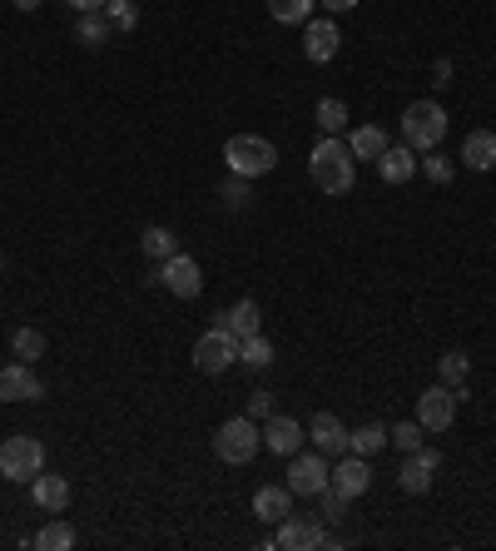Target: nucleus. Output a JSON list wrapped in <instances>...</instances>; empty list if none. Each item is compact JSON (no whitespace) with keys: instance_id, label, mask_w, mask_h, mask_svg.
Segmentation results:
<instances>
[{"instance_id":"nucleus-1","label":"nucleus","mask_w":496,"mask_h":551,"mask_svg":"<svg viewBox=\"0 0 496 551\" xmlns=\"http://www.w3.org/2000/svg\"><path fill=\"white\" fill-rule=\"evenodd\" d=\"M353 174H358L353 149H348L338 135H323L318 144H313V154H308V179H313L328 199L348 194V189H353Z\"/></svg>"},{"instance_id":"nucleus-2","label":"nucleus","mask_w":496,"mask_h":551,"mask_svg":"<svg viewBox=\"0 0 496 551\" xmlns=\"http://www.w3.org/2000/svg\"><path fill=\"white\" fill-rule=\"evenodd\" d=\"M214 452H219V462H229V467H244L253 462L258 452H263V427L253 422V417H229L219 432H214Z\"/></svg>"},{"instance_id":"nucleus-3","label":"nucleus","mask_w":496,"mask_h":551,"mask_svg":"<svg viewBox=\"0 0 496 551\" xmlns=\"http://www.w3.org/2000/svg\"><path fill=\"white\" fill-rule=\"evenodd\" d=\"M447 135V110L437 105V100H412L407 110H402V139H407V149H437Z\"/></svg>"},{"instance_id":"nucleus-4","label":"nucleus","mask_w":496,"mask_h":551,"mask_svg":"<svg viewBox=\"0 0 496 551\" xmlns=\"http://www.w3.org/2000/svg\"><path fill=\"white\" fill-rule=\"evenodd\" d=\"M224 159H229V174L263 179L278 164V149H273V139H263V135H234L224 144Z\"/></svg>"},{"instance_id":"nucleus-5","label":"nucleus","mask_w":496,"mask_h":551,"mask_svg":"<svg viewBox=\"0 0 496 551\" xmlns=\"http://www.w3.org/2000/svg\"><path fill=\"white\" fill-rule=\"evenodd\" d=\"M45 472V447L40 437H5L0 442V477L10 482H35Z\"/></svg>"},{"instance_id":"nucleus-6","label":"nucleus","mask_w":496,"mask_h":551,"mask_svg":"<svg viewBox=\"0 0 496 551\" xmlns=\"http://www.w3.org/2000/svg\"><path fill=\"white\" fill-rule=\"evenodd\" d=\"M234 363H239V338L214 323V328L194 343V368H199V373H224V368H234Z\"/></svg>"},{"instance_id":"nucleus-7","label":"nucleus","mask_w":496,"mask_h":551,"mask_svg":"<svg viewBox=\"0 0 496 551\" xmlns=\"http://www.w3.org/2000/svg\"><path fill=\"white\" fill-rule=\"evenodd\" d=\"M328 482H333L328 452H303V457L288 462V492H293V497H318Z\"/></svg>"},{"instance_id":"nucleus-8","label":"nucleus","mask_w":496,"mask_h":551,"mask_svg":"<svg viewBox=\"0 0 496 551\" xmlns=\"http://www.w3.org/2000/svg\"><path fill=\"white\" fill-rule=\"evenodd\" d=\"M457 403H462V393L447 388V383H437V388H427V393L417 398V422H422L427 432H447V427L457 422Z\"/></svg>"},{"instance_id":"nucleus-9","label":"nucleus","mask_w":496,"mask_h":551,"mask_svg":"<svg viewBox=\"0 0 496 551\" xmlns=\"http://www.w3.org/2000/svg\"><path fill=\"white\" fill-rule=\"evenodd\" d=\"M437 467H442V452H437V447H417V452H402V472H397V487H402L407 497H422V492L432 487Z\"/></svg>"},{"instance_id":"nucleus-10","label":"nucleus","mask_w":496,"mask_h":551,"mask_svg":"<svg viewBox=\"0 0 496 551\" xmlns=\"http://www.w3.org/2000/svg\"><path fill=\"white\" fill-rule=\"evenodd\" d=\"M159 283H164L174 298H199V288H204V269H199L189 254H174V259H164Z\"/></svg>"},{"instance_id":"nucleus-11","label":"nucleus","mask_w":496,"mask_h":551,"mask_svg":"<svg viewBox=\"0 0 496 551\" xmlns=\"http://www.w3.org/2000/svg\"><path fill=\"white\" fill-rule=\"evenodd\" d=\"M338 50H343V35H338L333 15H323V20H308V25H303V55H308L313 65H328Z\"/></svg>"},{"instance_id":"nucleus-12","label":"nucleus","mask_w":496,"mask_h":551,"mask_svg":"<svg viewBox=\"0 0 496 551\" xmlns=\"http://www.w3.org/2000/svg\"><path fill=\"white\" fill-rule=\"evenodd\" d=\"M278 547H288V551H318V547H338V542L323 532V522L288 517V522H278Z\"/></svg>"},{"instance_id":"nucleus-13","label":"nucleus","mask_w":496,"mask_h":551,"mask_svg":"<svg viewBox=\"0 0 496 551\" xmlns=\"http://www.w3.org/2000/svg\"><path fill=\"white\" fill-rule=\"evenodd\" d=\"M368 487H372L368 457H358V452H343V457H338V467H333V492H343V497L353 502V497H363Z\"/></svg>"},{"instance_id":"nucleus-14","label":"nucleus","mask_w":496,"mask_h":551,"mask_svg":"<svg viewBox=\"0 0 496 551\" xmlns=\"http://www.w3.org/2000/svg\"><path fill=\"white\" fill-rule=\"evenodd\" d=\"M45 388H40V378H35V368L30 363H10V368H0V403H35Z\"/></svg>"},{"instance_id":"nucleus-15","label":"nucleus","mask_w":496,"mask_h":551,"mask_svg":"<svg viewBox=\"0 0 496 551\" xmlns=\"http://www.w3.org/2000/svg\"><path fill=\"white\" fill-rule=\"evenodd\" d=\"M298 442H303V427H298L293 417L268 413V422H263V447H268V452H278V457H293V452H298Z\"/></svg>"},{"instance_id":"nucleus-16","label":"nucleus","mask_w":496,"mask_h":551,"mask_svg":"<svg viewBox=\"0 0 496 551\" xmlns=\"http://www.w3.org/2000/svg\"><path fill=\"white\" fill-rule=\"evenodd\" d=\"M308 437H313V447H318V452H328V457H343L353 432H348V427H343V422H338L333 413H318L313 422H308Z\"/></svg>"},{"instance_id":"nucleus-17","label":"nucleus","mask_w":496,"mask_h":551,"mask_svg":"<svg viewBox=\"0 0 496 551\" xmlns=\"http://www.w3.org/2000/svg\"><path fill=\"white\" fill-rule=\"evenodd\" d=\"M377 174H382L387 184H407V179L417 174V154H412L407 144H397V149L387 144V149H382V159H377Z\"/></svg>"},{"instance_id":"nucleus-18","label":"nucleus","mask_w":496,"mask_h":551,"mask_svg":"<svg viewBox=\"0 0 496 551\" xmlns=\"http://www.w3.org/2000/svg\"><path fill=\"white\" fill-rule=\"evenodd\" d=\"M30 497H35V507H45V512H65V507H70V482L55 477V472H50V477L40 472V477L30 482Z\"/></svg>"},{"instance_id":"nucleus-19","label":"nucleus","mask_w":496,"mask_h":551,"mask_svg":"<svg viewBox=\"0 0 496 551\" xmlns=\"http://www.w3.org/2000/svg\"><path fill=\"white\" fill-rule=\"evenodd\" d=\"M253 517H263V522H288V517H293V492H288V487H258Z\"/></svg>"},{"instance_id":"nucleus-20","label":"nucleus","mask_w":496,"mask_h":551,"mask_svg":"<svg viewBox=\"0 0 496 551\" xmlns=\"http://www.w3.org/2000/svg\"><path fill=\"white\" fill-rule=\"evenodd\" d=\"M258 323H263V313H258V303H253V298H244V303H234V308H224V313H219V328H229L239 343L258 333Z\"/></svg>"},{"instance_id":"nucleus-21","label":"nucleus","mask_w":496,"mask_h":551,"mask_svg":"<svg viewBox=\"0 0 496 551\" xmlns=\"http://www.w3.org/2000/svg\"><path fill=\"white\" fill-rule=\"evenodd\" d=\"M462 164H472V169H496V135L492 130H472L467 144H462Z\"/></svg>"},{"instance_id":"nucleus-22","label":"nucleus","mask_w":496,"mask_h":551,"mask_svg":"<svg viewBox=\"0 0 496 551\" xmlns=\"http://www.w3.org/2000/svg\"><path fill=\"white\" fill-rule=\"evenodd\" d=\"M348 149H353V159H382V149H387V135L377 130V125H358L353 135H348Z\"/></svg>"},{"instance_id":"nucleus-23","label":"nucleus","mask_w":496,"mask_h":551,"mask_svg":"<svg viewBox=\"0 0 496 551\" xmlns=\"http://www.w3.org/2000/svg\"><path fill=\"white\" fill-rule=\"evenodd\" d=\"M139 249H144L149 259H159V264H164V259H174V254H179V239H174L164 224H149V229L139 234Z\"/></svg>"},{"instance_id":"nucleus-24","label":"nucleus","mask_w":496,"mask_h":551,"mask_svg":"<svg viewBox=\"0 0 496 551\" xmlns=\"http://www.w3.org/2000/svg\"><path fill=\"white\" fill-rule=\"evenodd\" d=\"M110 30H115V25H110V15H105V10H85V15H80V25H75V40H80V45H105V40H110Z\"/></svg>"},{"instance_id":"nucleus-25","label":"nucleus","mask_w":496,"mask_h":551,"mask_svg":"<svg viewBox=\"0 0 496 551\" xmlns=\"http://www.w3.org/2000/svg\"><path fill=\"white\" fill-rule=\"evenodd\" d=\"M10 353H15L20 363L45 358V333H40V328H15V333H10Z\"/></svg>"},{"instance_id":"nucleus-26","label":"nucleus","mask_w":496,"mask_h":551,"mask_svg":"<svg viewBox=\"0 0 496 551\" xmlns=\"http://www.w3.org/2000/svg\"><path fill=\"white\" fill-rule=\"evenodd\" d=\"M268 15L278 25H308L313 20V0H268Z\"/></svg>"},{"instance_id":"nucleus-27","label":"nucleus","mask_w":496,"mask_h":551,"mask_svg":"<svg viewBox=\"0 0 496 551\" xmlns=\"http://www.w3.org/2000/svg\"><path fill=\"white\" fill-rule=\"evenodd\" d=\"M387 447V427L382 422H368V427H358L353 437H348V452H358V457H372V452H382Z\"/></svg>"},{"instance_id":"nucleus-28","label":"nucleus","mask_w":496,"mask_h":551,"mask_svg":"<svg viewBox=\"0 0 496 551\" xmlns=\"http://www.w3.org/2000/svg\"><path fill=\"white\" fill-rule=\"evenodd\" d=\"M318 130L323 135H343L348 130V105L343 100H318Z\"/></svg>"},{"instance_id":"nucleus-29","label":"nucleus","mask_w":496,"mask_h":551,"mask_svg":"<svg viewBox=\"0 0 496 551\" xmlns=\"http://www.w3.org/2000/svg\"><path fill=\"white\" fill-rule=\"evenodd\" d=\"M437 373H442V383H447V388H462V383H467V373H472V358L452 348L447 358H437Z\"/></svg>"},{"instance_id":"nucleus-30","label":"nucleus","mask_w":496,"mask_h":551,"mask_svg":"<svg viewBox=\"0 0 496 551\" xmlns=\"http://www.w3.org/2000/svg\"><path fill=\"white\" fill-rule=\"evenodd\" d=\"M239 363H248V368H268V363H273V343H268L263 333L244 338V343H239Z\"/></svg>"},{"instance_id":"nucleus-31","label":"nucleus","mask_w":496,"mask_h":551,"mask_svg":"<svg viewBox=\"0 0 496 551\" xmlns=\"http://www.w3.org/2000/svg\"><path fill=\"white\" fill-rule=\"evenodd\" d=\"M35 547H40V551H70V547H75L70 522H45V532L35 537Z\"/></svg>"},{"instance_id":"nucleus-32","label":"nucleus","mask_w":496,"mask_h":551,"mask_svg":"<svg viewBox=\"0 0 496 551\" xmlns=\"http://www.w3.org/2000/svg\"><path fill=\"white\" fill-rule=\"evenodd\" d=\"M417 169H422L432 184H452V174H457V164H452L447 154H432V149H427V159H417Z\"/></svg>"},{"instance_id":"nucleus-33","label":"nucleus","mask_w":496,"mask_h":551,"mask_svg":"<svg viewBox=\"0 0 496 551\" xmlns=\"http://www.w3.org/2000/svg\"><path fill=\"white\" fill-rule=\"evenodd\" d=\"M422 432H427L422 422H397V427H387V442L402 447V452H417L422 447Z\"/></svg>"},{"instance_id":"nucleus-34","label":"nucleus","mask_w":496,"mask_h":551,"mask_svg":"<svg viewBox=\"0 0 496 551\" xmlns=\"http://www.w3.org/2000/svg\"><path fill=\"white\" fill-rule=\"evenodd\" d=\"M105 15H110V25H115V30H134V20H139L134 0H105Z\"/></svg>"},{"instance_id":"nucleus-35","label":"nucleus","mask_w":496,"mask_h":551,"mask_svg":"<svg viewBox=\"0 0 496 551\" xmlns=\"http://www.w3.org/2000/svg\"><path fill=\"white\" fill-rule=\"evenodd\" d=\"M318 502H323V517H328V522L348 517V497H343V492H333V482H328V487L318 492Z\"/></svg>"},{"instance_id":"nucleus-36","label":"nucleus","mask_w":496,"mask_h":551,"mask_svg":"<svg viewBox=\"0 0 496 551\" xmlns=\"http://www.w3.org/2000/svg\"><path fill=\"white\" fill-rule=\"evenodd\" d=\"M224 199H229V204H234V209H239V204H244V199H248V179H244V174H234V179H229V184H224Z\"/></svg>"},{"instance_id":"nucleus-37","label":"nucleus","mask_w":496,"mask_h":551,"mask_svg":"<svg viewBox=\"0 0 496 551\" xmlns=\"http://www.w3.org/2000/svg\"><path fill=\"white\" fill-rule=\"evenodd\" d=\"M273 413V393H248V417H268Z\"/></svg>"},{"instance_id":"nucleus-38","label":"nucleus","mask_w":496,"mask_h":551,"mask_svg":"<svg viewBox=\"0 0 496 551\" xmlns=\"http://www.w3.org/2000/svg\"><path fill=\"white\" fill-rule=\"evenodd\" d=\"M323 5H328V15H348L358 0H323Z\"/></svg>"},{"instance_id":"nucleus-39","label":"nucleus","mask_w":496,"mask_h":551,"mask_svg":"<svg viewBox=\"0 0 496 551\" xmlns=\"http://www.w3.org/2000/svg\"><path fill=\"white\" fill-rule=\"evenodd\" d=\"M65 5L80 10V15H85V10H105V0H65Z\"/></svg>"},{"instance_id":"nucleus-40","label":"nucleus","mask_w":496,"mask_h":551,"mask_svg":"<svg viewBox=\"0 0 496 551\" xmlns=\"http://www.w3.org/2000/svg\"><path fill=\"white\" fill-rule=\"evenodd\" d=\"M10 5H15V10H35L40 0H10Z\"/></svg>"}]
</instances>
